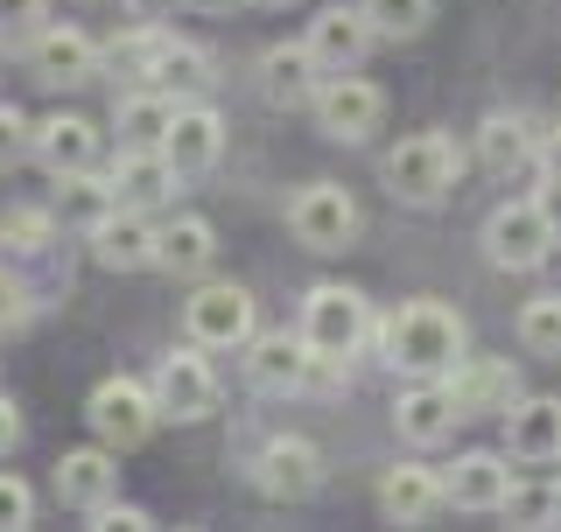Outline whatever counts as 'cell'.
Instances as JSON below:
<instances>
[{"mask_svg": "<svg viewBox=\"0 0 561 532\" xmlns=\"http://www.w3.org/2000/svg\"><path fill=\"white\" fill-rule=\"evenodd\" d=\"M386 358L414 379H449L456 358H463V315L449 301H408V309L386 323Z\"/></svg>", "mask_w": 561, "mask_h": 532, "instance_id": "obj_1", "label": "cell"}, {"mask_svg": "<svg viewBox=\"0 0 561 532\" xmlns=\"http://www.w3.org/2000/svg\"><path fill=\"white\" fill-rule=\"evenodd\" d=\"M456 169H463V154H456L449 134H408L386 154V189L400 204H443L456 189Z\"/></svg>", "mask_w": 561, "mask_h": 532, "instance_id": "obj_2", "label": "cell"}, {"mask_svg": "<svg viewBox=\"0 0 561 532\" xmlns=\"http://www.w3.org/2000/svg\"><path fill=\"white\" fill-rule=\"evenodd\" d=\"M548 253H554V210L540 204V197L499 204L484 218V259L491 266H505V274H534Z\"/></svg>", "mask_w": 561, "mask_h": 532, "instance_id": "obj_3", "label": "cell"}, {"mask_svg": "<svg viewBox=\"0 0 561 532\" xmlns=\"http://www.w3.org/2000/svg\"><path fill=\"white\" fill-rule=\"evenodd\" d=\"M365 329H373V315H365L358 288H337V280L309 288V301H302V344L316 350V358H358Z\"/></svg>", "mask_w": 561, "mask_h": 532, "instance_id": "obj_4", "label": "cell"}, {"mask_svg": "<svg viewBox=\"0 0 561 532\" xmlns=\"http://www.w3.org/2000/svg\"><path fill=\"white\" fill-rule=\"evenodd\" d=\"M183 329L197 350H239L253 344V294L232 288V280H210L183 301Z\"/></svg>", "mask_w": 561, "mask_h": 532, "instance_id": "obj_5", "label": "cell"}, {"mask_svg": "<svg viewBox=\"0 0 561 532\" xmlns=\"http://www.w3.org/2000/svg\"><path fill=\"white\" fill-rule=\"evenodd\" d=\"M84 420H92V435L105 449H140V441L154 435V420H162V406H154V385L140 379H105L92 406H84Z\"/></svg>", "mask_w": 561, "mask_h": 532, "instance_id": "obj_6", "label": "cell"}, {"mask_svg": "<svg viewBox=\"0 0 561 532\" xmlns=\"http://www.w3.org/2000/svg\"><path fill=\"white\" fill-rule=\"evenodd\" d=\"M288 232L309 245V253H344L358 239V204H351L344 183H309L302 197L288 204Z\"/></svg>", "mask_w": 561, "mask_h": 532, "instance_id": "obj_7", "label": "cell"}, {"mask_svg": "<svg viewBox=\"0 0 561 532\" xmlns=\"http://www.w3.org/2000/svg\"><path fill=\"white\" fill-rule=\"evenodd\" d=\"M154 406H162V420H210L218 414V371L197 358V344L169 350L154 365Z\"/></svg>", "mask_w": 561, "mask_h": 532, "instance_id": "obj_8", "label": "cell"}, {"mask_svg": "<svg viewBox=\"0 0 561 532\" xmlns=\"http://www.w3.org/2000/svg\"><path fill=\"white\" fill-rule=\"evenodd\" d=\"M316 127H323L330 140H365V134H379V119H386V99H379V84H365V78H351V70H337V78H323V92H316Z\"/></svg>", "mask_w": 561, "mask_h": 532, "instance_id": "obj_9", "label": "cell"}, {"mask_svg": "<svg viewBox=\"0 0 561 532\" xmlns=\"http://www.w3.org/2000/svg\"><path fill=\"white\" fill-rule=\"evenodd\" d=\"M253 484L267 490L274 505H302V498H316V484H323V449H316L309 435H274L267 449H260Z\"/></svg>", "mask_w": 561, "mask_h": 532, "instance_id": "obj_10", "label": "cell"}, {"mask_svg": "<svg viewBox=\"0 0 561 532\" xmlns=\"http://www.w3.org/2000/svg\"><path fill=\"white\" fill-rule=\"evenodd\" d=\"M84 245H92V259L105 274H140V266H154V224L140 218L134 204H113L105 218H92Z\"/></svg>", "mask_w": 561, "mask_h": 532, "instance_id": "obj_11", "label": "cell"}, {"mask_svg": "<svg viewBox=\"0 0 561 532\" xmlns=\"http://www.w3.org/2000/svg\"><path fill=\"white\" fill-rule=\"evenodd\" d=\"M456 420H470V414H463V400H456V385H449V379L414 385V393H400V406H393V428L408 435L414 449H435V441H449Z\"/></svg>", "mask_w": 561, "mask_h": 532, "instance_id": "obj_12", "label": "cell"}, {"mask_svg": "<svg viewBox=\"0 0 561 532\" xmlns=\"http://www.w3.org/2000/svg\"><path fill=\"white\" fill-rule=\"evenodd\" d=\"M28 63L43 84H57V92H70V84H92L99 78V43L84 28H43L28 43Z\"/></svg>", "mask_w": 561, "mask_h": 532, "instance_id": "obj_13", "label": "cell"}, {"mask_svg": "<svg viewBox=\"0 0 561 532\" xmlns=\"http://www.w3.org/2000/svg\"><path fill=\"white\" fill-rule=\"evenodd\" d=\"M302 43H309V57L337 78V70H358V57L373 49V22H365V8H344V0H337V8H323L309 22Z\"/></svg>", "mask_w": 561, "mask_h": 532, "instance_id": "obj_14", "label": "cell"}, {"mask_svg": "<svg viewBox=\"0 0 561 532\" xmlns=\"http://www.w3.org/2000/svg\"><path fill=\"white\" fill-rule=\"evenodd\" d=\"M218 148H225V119L210 113V105H175V119H169V134H162L169 169L190 183V175H204L210 162H218Z\"/></svg>", "mask_w": 561, "mask_h": 532, "instance_id": "obj_15", "label": "cell"}, {"mask_svg": "<svg viewBox=\"0 0 561 532\" xmlns=\"http://www.w3.org/2000/svg\"><path fill=\"white\" fill-rule=\"evenodd\" d=\"M443 505H449V484L435 470H421V463H393L379 476V511L393 525H428Z\"/></svg>", "mask_w": 561, "mask_h": 532, "instance_id": "obj_16", "label": "cell"}, {"mask_svg": "<svg viewBox=\"0 0 561 532\" xmlns=\"http://www.w3.org/2000/svg\"><path fill=\"white\" fill-rule=\"evenodd\" d=\"M330 70L309 57V43H274L267 57H260V99L267 105H316Z\"/></svg>", "mask_w": 561, "mask_h": 532, "instance_id": "obj_17", "label": "cell"}, {"mask_svg": "<svg viewBox=\"0 0 561 532\" xmlns=\"http://www.w3.org/2000/svg\"><path fill=\"white\" fill-rule=\"evenodd\" d=\"M245 379H253V393H302L309 385V344L302 329H280V336H253L245 344Z\"/></svg>", "mask_w": 561, "mask_h": 532, "instance_id": "obj_18", "label": "cell"}, {"mask_svg": "<svg viewBox=\"0 0 561 532\" xmlns=\"http://www.w3.org/2000/svg\"><path fill=\"white\" fill-rule=\"evenodd\" d=\"M28 154L57 175V183H64V175H84V169L99 162V127H92V119H78V113H49L43 127H35V148Z\"/></svg>", "mask_w": 561, "mask_h": 532, "instance_id": "obj_19", "label": "cell"}, {"mask_svg": "<svg viewBox=\"0 0 561 532\" xmlns=\"http://www.w3.org/2000/svg\"><path fill=\"white\" fill-rule=\"evenodd\" d=\"M57 498L70 511H105L119 498V470H113V449H70L57 463Z\"/></svg>", "mask_w": 561, "mask_h": 532, "instance_id": "obj_20", "label": "cell"}, {"mask_svg": "<svg viewBox=\"0 0 561 532\" xmlns=\"http://www.w3.org/2000/svg\"><path fill=\"white\" fill-rule=\"evenodd\" d=\"M505 449L519 463H561V400H513L505 406Z\"/></svg>", "mask_w": 561, "mask_h": 532, "instance_id": "obj_21", "label": "cell"}, {"mask_svg": "<svg viewBox=\"0 0 561 532\" xmlns=\"http://www.w3.org/2000/svg\"><path fill=\"white\" fill-rule=\"evenodd\" d=\"M113 204H134V210H148V204H162L183 175L169 169V154L162 148H119V162H113Z\"/></svg>", "mask_w": 561, "mask_h": 532, "instance_id": "obj_22", "label": "cell"}, {"mask_svg": "<svg viewBox=\"0 0 561 532\" xmlns=\"http://www.w3.org/2000/svg\"><path fill=\"white\" fill-rule=\"evenodd\" d=\"M449 385H456V400H463V414H505V406L519 400V371L505 358H456Z\"/></svg>", "mask_w": 561, "mask_h": 532, "instance_id": "obj_23", "label": "cell"}, {"mask_svg": "<svg viewBox=\"0 0 561 532\" xmlns=\"http://www.w3.org/2000/svg\"><path fill=\"white\" fill-rule=\"evenodd\" d=\"M443 484H449V505H463V511H499L505 490H513V470H505V455L470 449V455H456V470L443 476Z\"/></svg>", "mask_w": 561, "mask_h": 532, "instance_id": "obj_24", "label": "cell"}, {"mask_svg": "<svg viewBox=\"0 0 561 532\" xmlns=\"http://www.w3.org/2000/svg\"><path fill=\"white\" fill-rule=\"evenodd\" d=\"M210 253H218L210 218H175V224L154 232V266H169V274H204Z\"/></svg>", "mask_w": 561, "mask_h": 532, "instance_id": "obj_25", "label": "cell"}, {"mask_svg": "<svg viewBox=\"0 0 561 532\" xmlns=\"http://www.w3.org/2000/svg\"><path fill=\"white\" fill-rule=\"evenodd\" d=\"M169 119H175V99L154 84V92H134V99H119L113 105V127L127 148H162V134H169Z\"/></svg>", "mask_w": 561, "mask_h": 532, "instance_id": "obj_26", "label": "cell"}, {"mask_svg": "<svg viewBox=\"0 0 561 532\" xmlns=\"http://www.w3.org/2000/svg\"><path fill=\"white\" fill-rule=\"evenodd\" d=\"M478 154H484V169L491 175H513V169H526L534 162V134H526V119L519 113H491L484 119V134H478Z\"/></svg>", "mask_w": 561, "mask_h": 532, "instance_id": "obj_27", "label": "cell"}, {"mask_svg": "<svg viewBox=\"0 0 561 532\" xmlns=\"http://www.w3.org/2000/svg\"><path fill=\"white\" fill-rule=\"evenodd\" d=\"M148 78L162 84V92H204V84H210V57H204V49H190V43H169V35H154Z\"/></svg>", "mask_w": 561, "mask_h": 532, "instance_id": "obj_28", "label": "cell"}, {"mask_svg": "<svg viewBox=\"0 0 561 532\" xmlns=\"http://www.w3.org/2000/svg\"><path fill=\"white\" fill-rule=\"evenodd\" d=\"M519 344L534 358H561V294H534L519 309Z\"/></svg>", "mask_w": 561, "mask_h": 532, "instance_id": "obj_29", "label": "cell"}, {"mask_svg": "<svg viewBox=\"0 0 561 532\" xmlns=\"http://www.w3.org/2000/svg\"><path fill=\"white\" fill-rule=\"evenodd\" d=\"M358 8H365V22H373V35H393V43H408V35L428 28L435 0H358Z\"/></svg>", "mask_w": 561, "mask_h": 532, "instance_id": "obj_30", "label": "cell"}, {"mask_svg": "<svg viewBox=\"0 0 561 532\" xmlns=\"http://www.w3.org/2000/svg\"><path fill=\"white\" fill-rule=\"evenodd\" d=\"M0 245H8V253H43L49 245V210H8V218H0Z\"/></svg>", "mask_w": 561, "mask_h": 532, "instance_id": "obj_31", "label": "cell"}, {"mask_svg": "<svg viewBox=\"0 0 561 532\" xmlns=\"http://www.w3.org/2000/svg\"><path fill=\"white\" fill-rule=\"evenodd\" d=\"M499 511H505L513 525H554V490H540V484H513Z\"/></svg>", "mask_w": 561, "mask_h": 532, "instance_id": "obj_32", "label": "cell"}, {"mask_svg": "<svg viewBox=\"0 0 561 532\" xmlns=\"http://www.w3.org/2000/svg\"><path fill=\"white\" fill-rule=\"evenodd\" d=\"M28 148H35V127L14 113V105H0V169H14Z\"/></svg>", "mask_w": 561, "mask_h": 532, "instance_id": "obj_33", "label": "cell"}, {"mask_svg": "<svg viewBox=\"0 0 561 532\" xmlns=\"http://www.w3.org/2000/svg\"><path fill=\"white\" fill-rule=\"evenodd\" d=\"M28 519H35V490L22 484V476H0V532H14Z\"/></svg>", "mask_w": 561, "mask_h": 532, "instance_id": "obj_34", "label": "cell"}, {"mask_svg": "<svg viewBox=\"0 0 561 532\" xmlns=\"http://www.w3.org/2000/svg\"><path fill=\"white\" fill-rule=\"evenodd\" d=\"M22 323H28V288L8 274V266H0V336H8V329H22Z\"/></svg>", "mask_w": 561, "mask_h": 532, "instance_id": "obj_35", "label": "cell"}, {"mask_svg": "<svg viewBox=\"0 0 561 532\" xmlns=\"http://www.w3.org/2000/svg\"><path fill=\"white\" fill-rule=\"evenodd\" d=\"M0 35H43V0H0Z\"/></svg>", "mask_w": 561, "mask_h": 532, "instance_id": "obj_36", "label": "cell"}, {"mask_svg": "<svg viewBox=\"0 0 561 532\" xmlns=\"http://www.w3.org/2000/svg\"><path fill=\"white\" fill-rule=\"evenodd\" d=\"M92 519H99V525H127V532H148V525H154L148 511H134V505H105V511H92Z\"/></svg>", "mask_w": 561, "mask_h": 532, "instance_id": "obj_37", "label": "cell"}, {"mask_svg": "<svg viewBox=\"0 0 561 532\" xmlns=\"http://www.w3.org/2000/svg\"><path fill=\"white\" fill-rule=\"evenodd\" d=\"M22 441V414H14V400H0V455Z\"/></svg>", "mask_w": 561, "mask_h": 532, "instance_id": "obj_38", "label": "cell"}, {"mask_svg": "<svg viewBox=\"0 0 561 532\" xmlns=\"http://www.w3.org/2000/svg\"><path fill=\"white\" fill-rule=\"evenodd\" d=\"M540 169H548V189H561V134L540 140Z\"/></svg>", "mask_w": 561, "mask_h": 532, "instance_id": "obj_39", "label": "cell"}, {"mask_svg": "<svg viewBox=\"0 0 561 532\" xmlns=\"http://www.w3.org/2000/svg\"><path fill=\"white\" fill-rule=\"evenodd\" d=\"M127 8L140 14V22H154V14H169V8H175V0H127Z\"/></svg>", "mask_w": 561, "mask_h": 532, "instance_id": "obj_40", "label": "cell"}, {"mask_svg": "<svg viewBox=\"0 0 561 532\" xmlns=\"http://www.w3.org/2000/svg\"><path fill=\"white\" fill-rule=\"evenodd\" d=\"M190 8H204V14H225V8H239V0H190Z\"/></svg>", "mask_w": 561, "mask_h": 532, "instance_id": "obj_41", "label": "cell"}, {"mask_svg": "<svg viewBox=\"0 0 561 532\" xmlns=\"http://www.w3.org/2000/svg\"><path fill=\"white\" fill-rule=\"evenodd\" d=\"M548 490H554V525H561V484H548Z\"/></svg>", "mask_w": 561, "mask_h": 532, "instance_id": "obj_42", "label": "cell"}, {"mask_svg": "<svg viewBox=\"0 0 561 532\" xmlns=\"http://www.w3.org/2000/svg\"><path fill=\"white\" fill-rule=\"evenodd\" d=\"M260 8H288V0H260Z\"/></svg>", "mask_w": 561, "mask_h": 532, "instance_id": "obj_43", "label": "cell"}]
</instances>
